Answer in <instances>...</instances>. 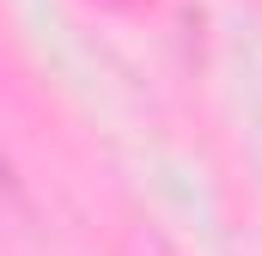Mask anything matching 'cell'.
Returning a JSON list of instances; mask_svg holds the SVG:
<instances>
[{"mask_svg":"<svg viewBox=\"0 0 262 256\" xmlns=\"http://www.w3.org/2000/svg\"><path fill=\"white\" fill-rule=\"evenodd\" d=\"M0 183H6V153H0Z\"/></svg>","mask_w":262,"mask_h":256,"instance_id":"cell-1","label":"cell"}]
</instances>
